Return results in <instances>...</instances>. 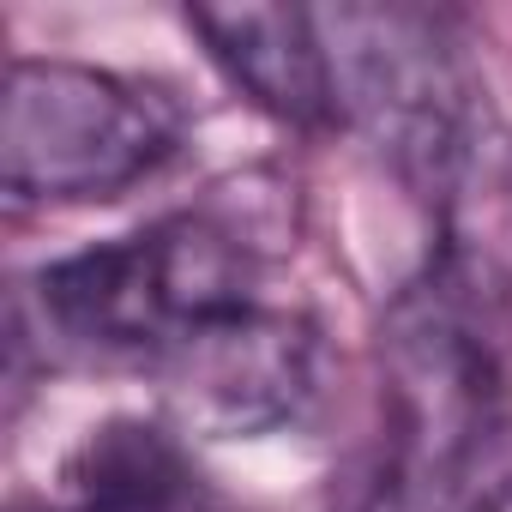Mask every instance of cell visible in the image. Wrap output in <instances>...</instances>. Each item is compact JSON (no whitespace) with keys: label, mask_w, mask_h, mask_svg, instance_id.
I'll use <instances>...</instances> for the list:
<instances>
[{"label":"cell","mask_w":512,"mask_h":512,"mask_svg":"<svg viewBox=\"0 0 512 512\" xmlns=\"http://www.w3.org/2000/svg\"><path fill=\"white\" fill-rule=\"evenodd\" d=\"M500 284L470 253L440 260L386 314L398 410V506L512 512V374Z\"/></svg>","instance_id":"1"},{"label":"cell","mask_w":512,"mask_h":512,"mask_svg":"<svg viewBox=\"0 0 512 512\" xmlns=\"http://www.w3.org/2000/svg\"><path fill=\"white\" fill-rule=\"evenodd\" d=\"M260 253L217 211H175L139 235L85 247L37 278L43 320L97 356L163 362L199 326L260 302Z\"/></svg>","instance_id":"2"},{"label":"cell","mask_w":512,"mask_h":512,"mask_svg":"<svg viewBox=\"0 0 512 512\" xmlns=\"http://www.w3.org/2000/svg\"><path fill=\"white\" fill-rule=\"evenodd\" d=\"M338 115L416 193L446 205L476 157L482 85L446 13L338 7L320 13Z\"/></svg>","instance_id":"3"},{"label":"cell","mask_w":512,"mask_h":512,"mask_svg":"<svg viewBox=\"0 0 512 512\" xmlns=\"http://www.w3.org/2000/svg\"><path fill=\"white\" fill-rule=\"evenodd\" d=\"M181 145V109L79 61H13L0 91V181L19 205L115 199Z\"/></svg>","instance_id":"4"},{"label":"cell","mask_w":512,"mask_h":512,"mask_svg":"<svg viewBox=\"0 0 512 512\" xmlns=\"http://www.w3.org/2000/svg\"><path fill=\"white\" fill-rule=\"evenodd\" d=\"M320 332L302 314L247 302L193 338H181L163 362V398L181 428L217 440H253L302 422L320 398Z\"/></svg>","instance_id":"5"},{"label":"cell","mask_w":512,"mask_h":512,"mask_svg":"<svg viewBox=\"0 0 512 512\" xmlns=\"http://www.w3.org/2000/svg\"><path fill=\"white\" fill-rule=\"evenodd\" d=\"M187 31L205 43L217 73L272 121H284V127L338 121L320 13H302V7H187Z\"/></svg>","instance_id":"6"},{"label":"cell","mask_w":512,"mask_h":512,"mask_svg":"<svg viewBox=\"0 0 512 512\" xmlns=\"http://www.w3.org/2000/svg\"><path fill=\"white\" fill-rule=\"evenodd\" d=\"M67 482L85 512H223L181 434L139 416L91 428L67 464Z\"/></svg>","instance_id":"7"},{"label":"cell","mask_w":512,"mask_h":512,"mask_svg":"<svg viewBox=\"0 0 512 512\" xmlns=\"http://www.w3.org/2000/svg\"><path fill=\"white\" fill-rule=\"evenodd\" d=\"M67 512H85V506H67Z\"/></svg>","instance_id":"8"}]
</instances>
